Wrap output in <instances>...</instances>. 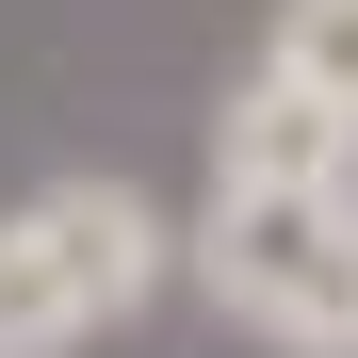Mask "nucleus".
I'll list each match as a JSON object with an SVG mask.
<instances>
[{
  "label": "nucleus",
  "mask_w": 358,
  "mask_h": 358,
  "mask_svg": "<svg viewBox=\"0 0 358 358\" xmlns=\"http://www.w3.org/2000/svg\"><path fill=\"white\" fill-rule=\"evenodd\" d=\"M212 310H245L293 358H358V179H212L196 228Z\"/></svg>",
  "instance_id": "1"
},
{
  "label": "nucleus",
  "mask_w": 358,
  "mask_h": 358,
  "mask_svg": "<svg viewBox=\"0 0 358 358\" xmlns=\"http://www.w3.org/2000/svg\"><path fill=\"white\" fill-rule=\"evenodd\" d=\"M163 212L131 179H49V196L0 212V358H66L82 326H131L163 293Z\"/></svg>",
  "instance_id": "2"
},
{
  "label": "nucleus",
  "mask_w": 358,
  "mask_h": 358,
  "mask_svg": "<svg viewBox=\"0 0 358 358\" xmlns=\"http://www.w3.org/2000/svg\"><path fill=\"white\" fill-rule=\"evenodd\" d=\"M212 179H358V131H342L310 82L245 66V82H228V114H212Z\"/></svg>",
  "instance_id": "3"
},
{
  "label": "nucleus",
  "mask_w": 358,
  "mask_h": 358,
  "mask_svg": "<svg viewBox=\"0 0 358 358\" xmlns=\"http://www.w3.org/2000/svg\"><path fill=\"white\" fill-rule=\"evenodd\" d=\"M261 66H277V82H310V98L342 114V131H358V0H277Z\"/></svg>",
  "instance_id": "4"
}]
</instances>
